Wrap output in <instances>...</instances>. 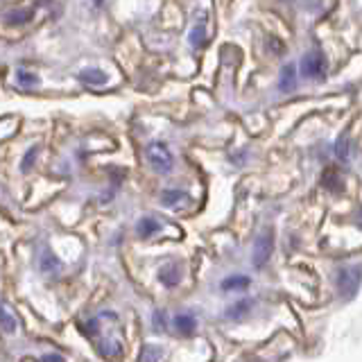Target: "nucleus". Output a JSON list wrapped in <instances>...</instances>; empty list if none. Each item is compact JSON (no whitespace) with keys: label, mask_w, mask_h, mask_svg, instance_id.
Returning <instances> with one entry per match:
<instances>
[{"label":"nucleus","mask_w":362,"mask_h":362,"mask_svg":"<svg viewBox=\"0 0 362 362\" xmlns=\"http://www.w3.org/2000/svg\"><path fill=\"white\" fill-rule=\"evenodd\" d=\"M37 152H39V148H30L28 154L23 157V163H21V170L23 172H28L32 168V161H34V157H37Z\"/></svg>","instance_id":"f3484780"},{"label":"nucleus","mask_w":362,"mask_h":362,"mask_svg":"<svg viewBox=\"0 0 362 362\" xmlns=\"http://www.w3.org/2000/svg\"><path fill=\"white\" fill-rule=\"evenodd\" d=\"M145 157H148V163L152 166V170H157L159 175H168L172 166H175L172 152L163 143H150L148 150H145Z\"/></svg>","instance_id":"f257e3e1"},{"label":"nucleus","mask_w":362,"mask_h":362,"mask_svg":"<svg viewBox=\"0 0 362 362\" xmlns=\"http://www.w3.org/2000/svg\"><path fill=\"white\" fill-rule=\"evenodd\" d=\"M166 358V351L159 344H145L141 356H139V362H163Z\"/></svg>","instance_id":"6e6552de"},{"label":"nucleus","mask_w":362,"mask_h":362,"mask_svg":"<svg viewBox=\"0 0 362 362\" xmlns=\"http://www.w3.org/2000/svg\"><path fill=\"white\" fill-rule=\"evenodd\" d=\"M5 19H7V23L19 25V23H25V21L30 19V12H21V10H16V12H7V14H5Z\"/></svg>","instance_id":"dca6fc26"},{"label":"nucleus","mask_w":362,"mask_h":362,"mask_svg":"<svg viewBox=\"0 0 362 362\" xmlns=\"http://www.w3.org/2000/svg\"><path fill=\"white\" fill-rule=\"evenodd\" d=\"M249 281L247 277H243V274H236V277H229L222 281V290H245L249 288Z\"/></svg>","instance_id":"4468645a"},{"label":"nucleus","mask_w":362,"mask_h":362,"mask_svg":"<svg viewBox=\"0 0 362 362\" xmlns=\"http://www.w3.org/2000/svg\"><path fill=\"white\" fill-rule=\"evenodd\" d=\"M272 249H274V234H272V229H265L254 243V254H252L254 265L263 267L267 263V258L272 256Z\"/></svg>","instance_id":"7ed1b4c3"},{"label":"nucleus","mask_w":362,"mask_h":362,"mask_svg":"<svg viewBox=\"0 0 362 362\" xmlns=\"http://www.w3.org/2000/svg\"><path fill=\"white\" fill-rule=\"evenodd\" d=\"M301 75L308 77V80H320V77L326 73V62L320 53H308L304 59H301Z\"/></svg>","instance_id":"20e7f679"},{"label":"nucleus","mask_w":362,"mask_h":362,"mask_svg":"<svg viewBox=\"0 0 362 362\" xmlns=\"http://www.w3.org/2000/svg\"><path fill=\"white\" fill-rule=\"evenodd\" d=\"M39 267H41V272H48V274H53V272H57L59 270V258L50 252V249H46V252H43V256H41V263H39Z\"/></svg>","instance_id":"ddd939ff"},{"label":"nucleus","mask_w":362,"mask_h":362,"mask_svg":"<svg viewBox=\"0 0 362 362\" xmlns=\"http://www.w3.org/2000/svg\"><path fill=\"white\" fill-rule=\"evenodd\" d=\"M188 202H191V197H188L184 191H163L161 193V204L170 206V209H175V206H184Z\"/></svg>","instance_id":"423d86ee"},{"label":"nucleus","mask_w":362,"mask_h":362,"mask_svg":"<svg viewBox=\"0 0 362 362\" xmlns=\"http://www.w3.org/2000/svg\"><path fill=\"white\" fill-rule=\"evenodd\" d=\"M175 329L181 333V335H193V331L197 329V320L191 315V313H181L175 317Z\"/></svg>","instance_id":"0eeeda50"},{"label":"nucleus","mask_w":362,"mask_h":362,"mask_svg":"<svg viewBox=\"0 0 362 362\" xmlns=\"http://www.w3.org/2000/svg\"><path fill=\"white\" fill-rule=\"evenodd\" d=\"M297 86V66L295 64H290V66H286L283 68V73H281V82H279V89L283 91V93H288V91H292Z\"/></svg>","instance_id":"1a4fd4ad"},{"label":"nucleus","mask_w":362,"mask_h":362,"mask_svg":"<svg viewBox=\"0 0 362 362\" xmlns=\"http://www.w3.org/2000/svg\"><path fill=\"white\" fill-rule=\"evenodd\" d=\"M159 229H161V224L154 218H141L139 224H136V234L141 238H152Z\"/></svg>","instance_id":"9d476101"},{"label":"nucleus","mask_w":362,"mask_h":362,"mask_svg":"<svg viewBox=\"0 0 362 362\" xmlns=\"http://www.w3.org/2000/svg\"><path fill=\"white\" fill-rule=\"evenodd\" d=\"M80 80L91 86H102V84H107V75L102 71H93V68H89V71L80 73Z\"/></svg>","instance_id":"9b49d317"},{"label":"nucleus","mask_w":362,"mask_h":362,"mask_svg":"<svg viewBox=\"0 0 362 362\" xmlns=\"http://www.w3.org/2000/svg\"><path fill=\"white\" fill-rule=\"evenodd\" d=\"M360 267H344L338 274V290L344 299H351L360 288Z\"/></svg>","instance_id":"f03ea898"},{"label":"nucleus","mask_w":362,"mask_h":362,"mask_svg":"<svg viewBox=\"0 0 362 362\" xmlns=\"http://www.w3.org/2000/svg\"><path fill=\"white\" fill-rule=\"evenodd\" d=\"M39 362H66L59 353H46V356H41Z\"/></svg>","instance_id":"6ab92c4d"},{"label":"nucleus","mask_w":362,"mask_h":362,"mask_svg":"<svg viewBox=\"0 0 362 362\" xmlns=\"http://www.w3.org/2000/svg\"><path fill=\"white\" fill-rule=\"evenodd\" d=\"M159 281L166 288H175L177 283L181 281V267L177 263H168L159 270Z\"/></svg>","instance_id":"39448f33"},{"label":"nucleus","mask_w":362,"mask_h":362,"mask_svg":"<svg viewBox=\"0 0 362 362\" xmlns=\"http://www.w3.org/2000/svg\"><path fill=\"white\" fill-rule=\"evenodd\" d=\"M0 329H3L5 333H14L16 331L14 315L10 313V308H5L3 304H0Z\"/></svg>","instance_id":"2eb2a0df"},{"label":"nucleus","mask_w":362,"mask_h":362,"mask_svg":"<svg viewBox=\"0 0 362 362\" xmlns=\"http://www.w3.org/2000/svg\"><path fill=\"white\" fill-rule=\"evenodd\" d=\"M249 308H252V304H249V301H238V304H234L231 308H227V320H234V322H238V320H243V317L249 313Z\"/></svg>","instance_id":"f8f14e48"},{"label":"nucleus","mask_w":362,"mask_h":362,"mask_svg":"<svg viewBox=\"0 0 362 362\" xmlns=\"http://www.w3.org/2000/svg\"><path fill=\"white\" fill-rule=\"evenodd\" d=\"M39 80H37V75H30V73H21L19 75V84H23V86H32V84H37Z\"/></svg>","instance_id":"a211bd4d"},{"label":"nucleus","mask_w":362,"mask_h":362,"mask_svg":"<svg viewBox=\"0 0 362 362\" xmlns=\"http://www.w3.org/2000/svg\"><path fill=\"white\" fill-rule=\"evenodd\" d=\"M358 224H360V229H362V209L358 211Z\"/></svg>","instance_id":"aec40b11"},{"label":"nucleus","mask_w":362,"mask_h":362,"mask_svg":"<svg viewBox=\"0 0 362 362\" xmlns=\"http://www.w3.org/2000/svg\"><path fill=\"white\" fill-rule=\"evenodd\" d=\"M247 362H256V360H247Z\"/></svg>","instance_id":"412c9836"}]
</instances>
